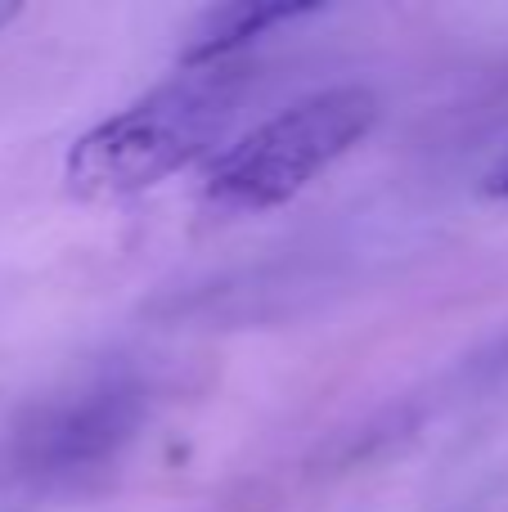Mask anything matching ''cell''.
<instances>
[{
    "instance_id": "obj_6",
    "label": "cell",
    "mask_w": 508,
    "mask_h": 512,
    "mask_svg": "<svg viewBox=\"0 0 508 512\" xmlns=\"http://www.w3.org/2000/svg\"><path fill=\"white\" fill-rule=\"evenodd\" d=\"M18 14H23V9H18V5H0V27H9Z\"/></svg>"
},
{
    "instance_id": "obj_3",
    "label": "cell",
    "mask_w": 508,
    "mask_h": 512,
    "mask_svg": "<svg viewBox=\"0 0 508 512\" xmlns=\"http://www.w3.org/2000/svg\"><path fill=\"white\" fill-rule=\"evenodd\" d=\"M149 391L135 373H99L68 396L27 409L14 432V459L36 481H72L99 472L135 441Z\"/></svg>"
},
{
    "instance_id": "obj_1",
    "label": "cell",
    "mask_w": 508,
    "mask_h": 512,
    "mask_svg": "<svg viewBox=\"0 0 508 512\" xmlns=\"http://www.w3.org/2000/svg\"><path fill=\"white\" fill-rule=\"evenodd\" d=\"M248 77L243 68H180L122 113L90 126L68 149L63 180L77 198H131L212 153L234 126Z\"/></svg>"
},
{
    "instance_id": "obj_5",
    "label": "cell",
    "mask_w": 508,
    "mask_h": 512,
    "mask_svg": "<svg viewBox=\"0 0 508 512\" xmlns=\"http://www.w3.org/2000/svg\"><path fill=\"white\" fill-rule=\"evenodd\" d=\"M482 194H486V198H500V203H508V149L491 162V167L482 171Z\"/></svg>"
},
{
    "instance_id": "obj_4",
    "label": "cell",
    "mask_w": 508,
    "mask_h": 512,
    "mask_svg": "<svg viewBox=\"0 0 508 512\" xmlns=\"http://www.w3.org/2000/svg\"><path fill=\"white\" fill-rule=\"evenodd\" d=\"M320 14V0H230L216 5L189 27L185 45H180V68H221L225 59L266 36L270 27L293 23V18Z\"/></svg>"
},
{
    "instance_id": "obj_2",
    "label": "cell",
    "mask_w": 508,
    "mask_h": 512,
    "mask_svg": "<svg viewBox=\"0 0 508 512\" xmlns=\"http://www.w3.org/2000/svg\"><path fill=\"white\" fill-rule=\"evenodd\" d=\"M378 122V99L365 86H333L288 104L212 162L203 207L212 216H261L297 198L320 171L347 158Z\"/></svg>"
}]
</instances>
